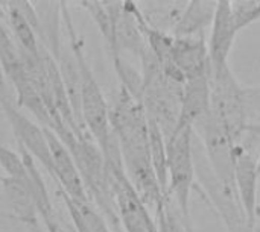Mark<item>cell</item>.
<instances>
[{
	"mask_svg": "<svg viewBox=\"0 0 260 232\" xmlns=\"http://www.w3.org/2000/svg\"><path fill=\"white\" fill-rule=\"evenodd\" d=\"M105 178L113 199L114 211L123 232H158L155 219L129 182L116 138L104 152Z\"/></svg>",
	"mask_w": 260,
	"mask_h": 232,
	"instance_id": "2",
	"label": "cell"
},
{
	"mask_svg": "<svg viewBox=\"0 0 260 232\" xmlns=\"http://www.w3.org/2000/svg\"><path fill=\"white\" fill-rule=\"evenodd\" d=\"M32 14V11L26 12L24 3L9 5V20L15 40L18 43V50L27 55H38L41 52L35 33V26L38 27V24H35L34 18L30 17Z\"/></svg>",
	"mask_w": 260,
	"mask_h": 232,
	"instance_id": "17",
	"label": "cell"
},
{
	"mask_svg": "<svg viewBox=\"0 0 260 232\" xmlns=\"http://www.w3.org/2000/svg\"><path fill=\"white\" fill-rule=\"evenodd\" d=\"M232 15L238 30H244L245 27L254 24L260 20V0H247V2H230Z\"/></svg>",
	"mask_w": 260,
	"mask_h": 232,
	"instance_id": "20",
	"label": "cell"
},
{
	"mask_svg": "<svg viewBox=\"0 0 260 232\" xmlns=\"http://www.w3.org/2000/svg\"><path fill=\"white\" fill-rule=\"evenodd\" d=\"M210 112L235 144L244 138L247 128L244 85L235 76L230 64H210Z\"/></svg>",
	"mask_w": 260,
	"mask_h": 232,
	"instance_id": "3",
	"label": "cell"
},
{
	"mask_svg": "<svg viewBox=\"0 0 260 232\" xmlns=\"http://www.w3.org/2000/svg\"><path fill=\"white\" fill-rule=\"evenodd\" d=\"M3 191H5V198L9 204V207L12 208L14 214L26 222V223H35L37 222V216H38V210L30 191V185L29 181H23V179H14V178H3Z\"/></svg>",
	"mask_w": 260,
	"mask_h": 232,
	"instance_id": "15",
	"label": "cell"
},
{
	"mask_svg": "<svg viewBox=\"0 0 260 232\" xmlns=\"http://www.w3.org/2000/svg\"><path fill=\"white\" fill-rule=\"evenodd\" d=\"M253 232H260V214L257 217V222H256V226H254V231Z\"/></svg>",
	"mask_w": 260,
	"mask_h": 232,
	"instance_id": "23",
	"label": "cell"
},
{
	"mask_svg": "<svg viewBox=\"0 0 260 232\" xmlns=\"http://www.w3.org/2000/svg\"><path fill=\"white\" fill-rule=\"evenodd\" d=\"M137 6L149 26L172 35L187 6V2H152Z\"/></svg>",
	"mask_w": 260,
	"mask_h": 232,
	"instance_id": "16",
	"label": "cell"
},
{
	"mask_svg": "<svg viewBox=\"0 0 260 232\" xmlns=\"http://www.w3.org/2000/svg\"><path fill=\"white\" fill-rule=\"evenodd\" d=\"M239 30L235 24L230 2H218L212 23L210 38L207 41L210 64H227L235 40Z\"/></svg>",
	"mask_w": 260,
	"mask_h": 232,
	"instance_id": "13",
	"label": "cell"
},
{
	"mask_svg": "<svg viewBox=\"0 0 260 232\" xmlns=\"http://www.w3.org/2000/svg\"><path fill=\"white\" fill-rule=\"evenodd\" d=\"M155 223L158 232H187L189 225L184 222L177 205L168 198L155 213Z\"/></svg>",
	"mask_w": 260,
	"mask_h": 232,
	"instance_id": "19",
	"label": "cell"
},
{
	"mask_svg": "<svg viewBox=\"0 0 260 232\" xmlns=\"http://www.w3.org/2000/svg\"><path fill=\"white\" fill-rule=\"evenodd\" d=\"M44 132L52 155V175L61 184L62 195L76 202H88L84 182L70 150L52 129L44 128Z\"/></svg>",
	"mask_w": 260,
	"mask_h": 232,
	"instance_id": "9",
	"label": "cell"
},
{
	"mask_svg": "<svg viewBox=\"0 0 260 232\" xmlns=\"http://www.w3.org/2000/svg\"><path fill=\"white\" fill-rule=\"evenodd\" d=\"M67 23H69L70 38L73 43V55L78 65L81 123L87 126V132L90 134V137L96 141L99 149L105 152L110 147L111 141L114 140L110 125V106L101 91L98 81L94 79L93 73L90 71L85 62V58L81 52V46L75 40L69 17H67Z\"/></svg>",
	"mask_w": 260,
	"mask_h": 232,
	"instance_id": "4",
	"label": "cell"
},
{
	"mask_svg": "<svg viewBox=\"0 0 260 232\" xmlns=\"http://www.w3.org/2000/svg\"><path fill=\"white\" fill-rule=\"evenodd\" d=\"M210 74L187 79L183 87L177 131L195 129L210 115Z\"/></svg>",
	"mask_w": 260,
	"mask_h": 232,
	"instance_id": "12",
	"label": "cell"
},
{
	"mask_svg": "<svg viewBox=\"0 0 260 232\" xmlns=\"http://www.w3.org/2000/svg\"><path fill=\"white\" fill-rule=\"evenodd\" d=\"M70 217L78 232H111L105 219L90 205V202H76L64 196Z\"/></svg>",
	"mask_w": 260,
	"mask_h": 232,
	"instance_id": "18",
	"label": "cell"
},
{
	"mask_svg": "<svg viewBox=\"0 0 260 232\" xmlns=\"http://www.w3.org/2000/svg\"><path fill=\"white\" fill-rule=\"evenodd\" d=\"M193 140L192 129L177 131L166 140L168 195L187 225L190 223V196L197 185Z\"/></svg>",
	"mask_w": 260,
	"mask_h": 232,
	"instance_id": "6",
	"label": "cell"
},
{
	"mask_svg": "<svg viewBox=\"0 0 260 232\" xmlns=\"http://www.w3.org/2000/svg\"><path fill=\"white\" fill-rule=\"evenodd\" d=\"M195 135V134H193ZM193 158H195V190L201 191L215 213L219 216L227 232H253L254 228L248 222V217L241 205L236 188L222 184L212 172L203 147L195 137L193 140Z\"/></svg>",
	"mask_w": 260,
	"mask_h": 232,
	"instance_id": "5",
	"label": "cell"
},
{
	"mask_svg": "<svg viewBox=\"0 0 260 232\" xmlns=\"http://www.w3.org/2000/svg\"><path fill=\"white\" fill-rule=\"evenodd\" d=\"M2 106L5 115L20 143V147L26 150L34 160H38L52 173V155L44 129L30 122L18 108L12 106L8 99H2Z\"/></svg>",
	"mask_w": 260,
	"mask_h": 232,
	"instance_id": "10",
	"label": "cell"
},
{
	"mask_svg": "<svg viewBox=\"0 0 260 232\" xmlns=\"http://www.w3.org/2000/svg\"><path fill=\"white\" fill-rule=\"evenodd\" d=\"M245 117L248 125H260V84L244 87Z\"/></svg>",
	"mask_w": 260,
	"mask_h": 232,
	"instance_id": "22",
	"label": "cell"
},
{
	"mask_svg": "<svg viewBox=\"0 0 260 232\" xmlns=\"http://www.w3.org/2000/svg\"><path fill=\"white\" fill-rule=\"evenodd\" d=\"M218 2L206 0H192L187 2V6L175 26L174 36H197L204 35V30L212 26Z\"/></svg>",
	"mask_w": 260,
	"mask_h": 232,
	"instance_id": "14",
	"label": "cell"
},
{
	"mask_svg": "<svg viewBox=\"0 0 260 232\" xmlns=\"http://www.w3.org/2000/svg\"><path fill=\"white\" fill-rule=\"evenodd\" d=\"M110 125L129 182L146 208L157 213L169 196L161 190L152 166L145 108L125 88L120 90L116 103L110 108Z\"/></svg>",
	"mask_w": 260,
	"mask_h": 232,
	"instance_id": "1",
	"label": "cell"
},
{
	"mask_svg": "<svg viewBox=\"0 0 260 232\" xmlns=\"http://www.w3.org/2000/svg\"><path fill=\"white\" fill-rule=\"evenodd\" d=\"M0 166L6 172L8 178L29 181V172L23 157L20 153L12 152L2 143H0Z\"/></svg>",
	"mask_w": 260,
	"mask_h": 232,
	"instance_id": "21",
	"label": "cell"
},
{
	"mask_svg": "<svg viewBox=\"0 0 260 232\" xmlns=\"http://www.w3.org/2000/svg\"><path fill=\"white\" fill-rule=\"evenodd\" d=\"M213 175L225 185L235 187L236 144L224 128L210 115L193 129Z\"/></svg>",
	"mask_w": 260,
	"mask_h": 232,
	"instance_id": "7",
	"label": "cell"
},
{
	"mask_svg": "<svg viewBox=\"0 0 260 232\" xmlns=\"http://www.w3.org/2000/svg\"><path fill=\"white\" fill-rule=\"evenodd\" d=\"M257 157L251 149L239 143L235 150V188L241 205L248 217L251 226H256L259 217V204H257V188H259V175L256 167Z\"/></svg>",
	"mask_w": 260,
	"mask_h": 232,
	"instance_id": "8",
	"label": "cell"
},
{
	"mask_svg": "<svg viewBox=\"0 0 260 232\" xmlns=\"http://www.w3.org/2000/svg\"><path fill=\"white\" fill-rule=\"evenodd\" d=\"M171 64L183 74L184 81L209 76L210 56L204 35L174 36L171 49Z\"/></svg>",
	"mask_w": 260,
	"mask_h": 232,
	"instance_id": "11",
	"label": "cell"
}]
</instances>
